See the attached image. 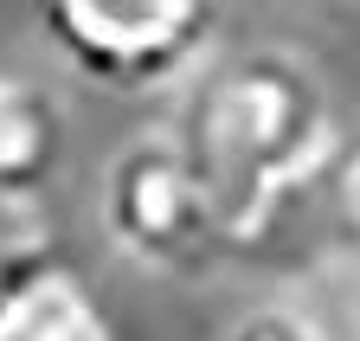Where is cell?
I'll list each match as a JSON object with an SVG mask.
<instances>
[{"label":"cell","mask_w":360,"mask_h":341,"mask_svg":"<svg viewBox=\"0 0 360 341\" xmlns=\"http://www.w3.org/2000/svg\"><path fill=\"white\" fill-rule=\"evenodd\" d=\"M225 341H322V335H315L290 303H270V309H251L245 322H232Z\"/></svg>","instance_id":"52a82bcc"},{"label":"cell","mask_w":360,"mask_h":341,"mask_svg":"<svg viewBox=\"0 0 360 341\" xmlns=\"http://www.w3.org/2000/svg\"><path fill=\"white\" fill-rule=\"evenodd\" d=\"M39 26L84 84L122 97L187 91V77L219 52V20L187 0H65L45 7Z\"/></svg>","instance_id":"7a4b0ae2"},{"label":"cell","mask_w":360,"mask_h":341,"mask_svg":"<svg viewBox=\"0 0 360 341\" xmlns=\"http://www.w3.org/2000/svg\"><path fill=\"white\" fill-rule=\"evenodd\" d=\"M322 193H328V212H335L341 251H354V258H360V136L335 148L328 174H322Z\"/></svg>","instance_id":"8992f818"},{"label":"cell","mask_w":360,"mask_h":341,"mask_svg":"<svg viewBox=\"0 0 360 341\" xmlns=\"http://www.w3.org/2000/svg\"><path fill=\"white\" fill-rule=\"evenodd\" d=\"M65 161V110L26 71H0V200H45Z\"/></svg>","instance_id":"277c9868"},{"label":"cell","mask_w":360,"mask_h":341,"mask_svg":"<svg viewBox=\"0 0 360 341\" xmlns=\"http://www.w3.org/2000/svg\"><path fill=\"white\" fill-rule=\"evenodd\" d=\"M167 129L200 167L232 251L264 245V232L296 206L302 187H322L341 148L328 84L277 39L212 52L187 77Z\"/></svg>","instance_id":"6da1fadb"},{"label":"cell","mask_w":360,"mask_h":341,"mask_svg":"<svg viewBox=\"0 0 360 341\" xmlns=\"http://www.w3.org/2000/svg\"><path fill=\"white\" fill-rule=\"evenodd\" d=\"M97 206H103L116 251H129L135 264L206 271L219 258H232V232H225L200 167L187 161V148L174 142L167 122L129 136L110 155L103 181H97Z\"/></svg>","instance_id":"3957f363"},{"label":"cell","mask_w":360,"mask_h":341,"mask_svg":"<svg viewBox=\"0 0 360 341\" xmlns=\"http://www.w3.org/2000/svg\"><path fill=\"white\" fill-rule=\"evenodd\" d=\"M0 341H122L97 283H90L71 258H52L45 271H32L7 309H0Z\"/></svg>","instance_id":"5b68a950"}]
</instances>
